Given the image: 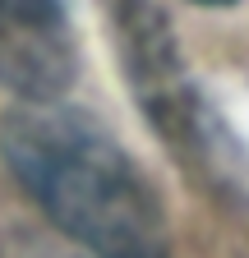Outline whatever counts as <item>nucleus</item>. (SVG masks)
<instances>
[{
  "label": "nucleus",
  "mask_w": 249,
  "mask_h": 258,
  "mask_svg": "<svg viewBox=\"0 0 249 258\" xmlns=\"http://www.w3.org/2000/svg\"><path fill=\"white\" fill-rule=\"evenodd\" d=\"M0 152L28 199L97 258H166L157 194L92 115L28 102L0 129Z\"/></svg>",
  "instance_id": "nucleus-1"
},
{
  "label": "nucleus",
  "mask_w": 249,
  "mask_h": 258,
  "mask_svg": "<svg viewBox=\"0 0 249 258\" xmlns=\"http://www.w3.org/2000/svg\"><path fill=\"white\" fill-rule=\"evenodd\" d=\"M115 37L134 102L180 161V171H190V180L212 199L249 203V152L190 79L166 14L152 0H120Z\"/></svg>",
  "instance_id": "nucleus-2"
},
{
  "label": "nucleus",
  "mask_w": 249,
  "mask_h": 258,
  "mask_svg": "<svg viewBox=\"0 0 249 258\" xmlns=\"http://www.w3.org/2000/svg\"><path fill=\"white\" fill-rule=\"evenodd\" d=\"M74 70L79 51L60 0H0V83L23 102H55Z\"/></svg>",
  "instance_id": "nucleus-3"
},
{
  "label": "nucleus",
  "mask_w": 249,
  "mask_h": 258,
  "mask_svg": "<svg viewBox=\"0 0 249 258\" xmlns=\"http://www.w3.org/2000/svg\"><path fill=\"white\" fill-rule=\"evenodd\" d=\"M194 5H235V0H194Z\"/></svg>",
  "instance_id": "nucleus-4"
}]
</instances>
